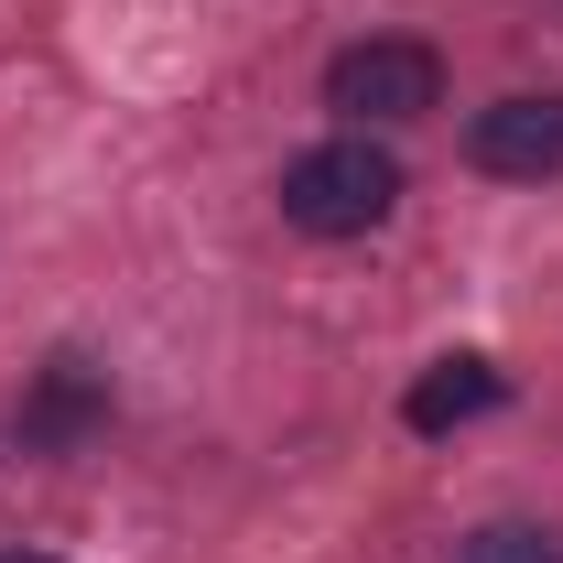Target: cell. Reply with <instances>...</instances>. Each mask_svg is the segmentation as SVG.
Listing matches in <instances>:
<instances>
[{
	"label": "cell",
	"instance_id": "6da1fadb",
	"mask_svg": "<svg viewBox=\"0 0 563 563\" xmlns=\"http://www.w3.org/2000/svg\"><path fill=\"white\" fill-rule=\"evenodd\" d=\"M390 207H401V163L368 131H336V141H314V152L282 163V217L303 239H368Z\"/></svg>",
	"mask_w": 563,
	"mask_h": 563
},
{
	"label": "cell",
	"instance_id": "7a4b0ae2",
	"mask_svg": "<svg viewBox=\"0 0 563 563\" xmlns=\"http://www.w3.org/2000/svg\"><path fill=\"white\" fill-rule=\"evenodd\" d=\"M444 98V55L433 44H412V33H368V44H347L336 66H325V109L336 120H422Z\"/></svg>",
	"mask_w": 563,
	"mask_h": 563
},
{
	"label": "cell",
	"instance_id": "3957f363",
	"mask_svg": "<svg viewBox=\"0 0 563 563\" xmlns=\"http://www.w3.org/2000/svg\"><path fill=\"white\" fill-rule=\"evenodd\" d=\"M466 163H477V174H509V185L563 174V98L542 87V98H498V109H477V120H466Z\"/></svg>",
	"mask_w": 563,
	"mask_h": 563
},
{
	"label": "cell",
	"instance_id": "277c9868",
	"mask_svg": "<svg viewBox=\"0 0 563 563\" xmlns=\"http://www.w3.org/2000/svg\"><path fill=\"white\" fill-rule=\"evenodd\" d=\"M498 401H509V379H498L488 357H433L412 390H401V422H412V433H455V422L498 412Z\"/></svg>",
	"mask_w": 563,
	"mask_h": 563
},
{
	"label": "cell",
	"instance_id": "5b68a950",
	"mask_svg": "<svg viewBox=\"0 0 563 563\" xmlns=\"http://www.w3.org/2000/svg\"><path fill=\"white\" fill-rule=\"evenodd\" d=\"M109 412V390H98V368L87 357H55L44 379H33V401H22V444H44V455H66L87 422Z\"/></svg>",
	"mask_w": 563,
	"mask_h": 563
},
{
	"label": "cell",
	"instance_id": "8992f818",
	"mask_svg": "<svg viewBox=\"0 0 563 563\" xmlns=\"http://www.w3.org/2000/svg\"><path fill=\"white\" fill-rule=\"evenodd\" d=\"M455 563H563V542L531 531V520H488L477 542H455Z\"/></svg>",
	"mask_w": 563,
	"mask_h": 563
},
{
	"label": "cell",
	"instance_id": "52a82bcc",
	"mask_svg": "<svg viewBox=\"0 0 563 563\" xmlns=\"http://www.w3.org/2000/svg\"><path fill=\"white\" fill-rule=\"evenodd\" d=\"M0 563H44V553H0Z\"/></svg>",
	"mask_w": 563,
	"mask_h": 563
}]
</instances>
